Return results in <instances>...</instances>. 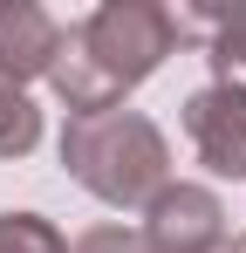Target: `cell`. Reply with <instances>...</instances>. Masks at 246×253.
Instances as JSON below:
<instances>
[{
    "label": "cell",
    "mask_w": 246,
    "mask_h": 253,
    "mask_svg": "<svg viewBox=\"0 0 246 253\" xmlns=\"http://www.w3.org/2000/svg\"><path fill=\"white\" fill-rule=\"evenodd\" d=\"M171 48H178L171 7H158V0H103L76 28H62L48 89L69 103V117H103V110H123V96L137 83L158 76Z\"/></svg>",
    "instance_id": "cell-1"
},
{
    "label": "cell",
    "mask_w": 246,
    "mask_h": 253,
    "mask_svg": "<svg viewBox=\"0 0 246 253\" xmlns=\"http://www.w3.org/2000/svg\"><path fill=\"white\" fill-rule=\"evenodd\" d=\"M69 253H151V247H144V233H130V226H89Z\"/></svg>",
    "instance_id": "cell-9"
},
{
    "label": "cell",
    "mask_w": 246,
    "mask_h": 253,
    "mask_svg": "<svg viewBox=\"0 0 246 253\" xmlns=\"http://www.w3.org/2000/svg\"><path fill=\"white\" fill-rule=\"evenodd\" d=\"M0 253H69V240L41 212H0Z\"/></svg>",
    "instance_id": "cell-8"
},
{
    "label": "cell",
    "mask_w": 246,
    "mask_h": 253,
    "mask_svg": "<svg viewBox=\"0 0 246 253\" xmlns=\"http://www.w3.org/2000/svg\"><path fill=\"white\" fill-rule=\"evenodd\" d=\"M219 253H246V233H233V240H226V247H219Z\"/></svg>",
    "instance_id": "cell-10"
},
{
    "label": "cell",
    "mask_w": 246,
    "mask_h": 253,
    "mask_svg": "<svg viewBox=\"0 0 246 253\" xmlns=\"http://www.w3.org/2000/svg\"><path fill=\"white\" fill-rule=\"evenodd\" d=\"M41 144V110L28 89H14L7 76H0V158H28Z\"/></svg>",
    "instance_id": "cell-7"
},
{
    "label": "cell",
    "mask_w": 246,
    "mask_h": 253,
    "mask_svg": "<svg viewBox=\"0 0 246 253\" xmlns=\"http://www.w3.org/2000/svg\"><path fill=\"white\" fill-rule=\"evenodd\" d=\"M62 165L82 192L117 212H144L171 185V144L144 110H103L62 124Z\"/></svg>",
    "instance_id": "cell-2"
},
{
    "label": "cell",
    "mask_w": 246,
    "mask_h": 253,
    "mask_svg": "<svg viewBox=\"0 0 246 253\" xmlns=\"http://www.w3.org/2000/svg\"><path fill=\"white\" fill-rule=\"evenodd\" d=\"M185 137L212 178H246V89L205 83L185 96Z\"/></svg>",
    "instance_id": "cell-4"
},
{
    "label": "cell",
    "mask_w": 246,
    "mask_h": 253,
    "mask_svg": "<svg viewBox=\"0 0 246 253\" xmlns=\"http://www.w3.org/2000/svg\"><path fill=\"white\" fill-rule=\"evenodd\" d=\"M178 42L199 35L205 62H212V83L246 89V7H178Z\"/></svg>",
    "instance_id": "cell-6"
},
{
    "label": "cell",
    "mask_w": 246,
    "mask_h": 253,
    "mask_svg": "<svg viewBox=\"0 0 246 253\" xmlns=\"http://www.w3.org/2000/svg\"><path fill=\"white\" fill-rule=\"evenodd\" d=\"M233 240L226 233V206L212 185H164L158 199L144 206V247L151 253H219Z\"/></svg>",
    "instance_id": "cell-3"
},
{
    "label": "cell",
    "mask_w": 246,
    "mask_h": 253,
    "mask_svg": "<svg viewBox=\"0 0 246 253\" xmlns=\"http://www.w3.org/2000/svg\"><path fill=\"white\" fill-rule=\"evenodd\" d=\"M55 48H62V21H55L48 7H35V0H0V76L14 89L48 83Z\"/></svg>",
    "instance_id": "cell-5"
}]
</instances>
